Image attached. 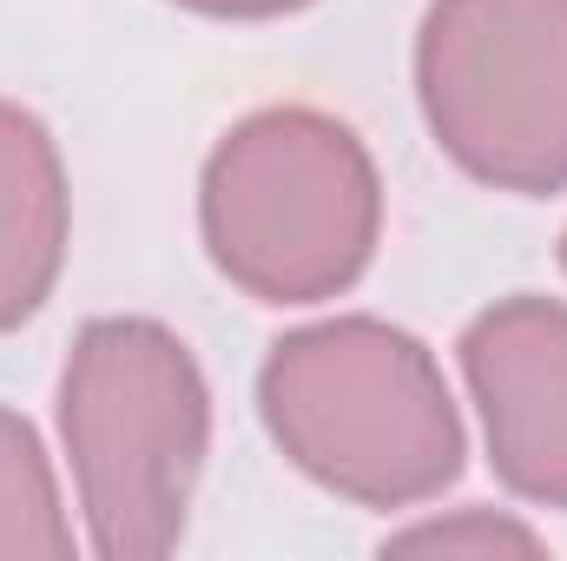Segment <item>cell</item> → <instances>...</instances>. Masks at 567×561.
<instances>
[{
	"mask_svg": "<svg viewBox=\"0 0 567 561\" xmlns=\"http://www.w3.org/2000/svg\"><path fill=\"white\" fill-rule=\"evenodd\" d=\"M80 529L33 417L0 404V561H66L80 555Z\"/></svg>",
	"mask_w": 567,
	"mask_h": 561,
	"instance_id": "cell-7",
	"label": "cell"
},
{
	"mask_svg": "<svg viewBox=\"0 0 567 561\" xmlns=\"http://www.w3.org/2000/svg\"><path fill=\"white\" fill-rule=\"evenodd\" d=\"M53 436L100 561H158L185 542L212 462V377L165 317L106 310L73 330Z\"/></svg>",
	"mask_w": 567,
	"mask_h": 561,
	"instance_id": "cell-2",
	"label": "cell"
},
{
	"mask_svg": "<svg viewBox=\"0 0 567 561\" xmlns=\"http://www.w3.org/2000/svg\"><path fill=\"white\" fill-rule=\"evenodd\" d=\"M410 67L462 178L508 198L567 192V0H429Z\"/></svg>",
	"mask_w": 567,
	"mask_h": 561,
	"instance_id": "cell-4",
	"label": "cell"
},
{
	"mask_svg": "<svg viewBox=\"0 0 567 561\" xmlns=\"http://www.w3.org/2000/svg\"><path fill=\"white\" fill-rule=\"evenodd\" d=\"M383 555H468V561H502V555H548V536L515 516V509H488V502H462L442 516H416L403 529L383 536Z\"/></svg>",
	"mask_w": 567,
	"mask_h": 561,
	"instance_id": "cell-8",
	"label": "cell"
},
{
	"mask_svg": "<svg viewBox=\"0 0 567 561\" xmlns=\"http://www.w3.org/2000/svg\"><path fill=\"white\" fill-rule=\"evenodd\" d=\"M383 218L377 152L323 106H258L198 165V245L212 272L271 310L357 290L383 252Z\"/></svg>",
	"mask_w": 567,
	"mask_h": 561,
	"instance_id": "cell-3",
	"label": "cell"
},
{
	"mask_svg": "<svg viewBox=\"0 0 567 561\" xmlns=\"http://www.w3.org/2000/svg\"><path fill=\"white\" fill-rule=\"evenodd\" d=\"M561 272H567V232H561Z\"/></svg>",
	"mask_w": 567,
	"mask_h": 561,
	"instance_id": "cell-10",
	"label": "cell"
},
{
	"mask_svg": "<svg viewBox=\"0 0 567 561\" xmlns=\"http://www.w3.org/2000/svg\"><path fill=\"white\" fill-rule=\"evenodd\" d=\"M258 422L303 482L377 516L429 509L468 469V422L442 357L377 310L284 330L258 364Z\"/></svg>",
	"mask_w": 567,
	"mask_h": 561,
	"instance_id": "cell-1",
	"label": "cell"
},
{
	"mask_svg": "<svg viewBox=\"0 0 567 561\" xmlns=\"http://www.w3.org/2000/svg\"><path fill=\"white\" fill-rule=\"evenodd\" d=\"M172 7H185V13H198V20H290V13H303V7H317V0H172Z\"/></svg>",
	"mask_w": 567,
	"mask_h": 561,
	"instance_id": "cell-9",
	"label": "cell"
},
{
	"mask_svg": "<svg viewBox=\"0 0 567 561\" xmlns=\"http://www.w3.org/2000/svg\"><path fill=\"white\" fill-rule=\"evenodd\" d=\"M455 370L495 482L567 516V297L508 290L455 337Z\"/></svg>",
	"mask_w": 567,
	"mask_h": 561,
	"instance_id": "cell-5",
	"label": "cell"
},
{
	"mask_svg": "<svg viewBox=\"0 0 567 561\" xmlns=\"http://www.w3.org/2000/svg\"><path fill=\"white\" fill-rule=\"evenodd\" d=\"M73 252V178L53 126L0 93V337L33 324Z\"/></svg>",
	"mask_w": 567,
	"mask_h": 561,
	"instance_id": "cell-6",
	"label": "cell"
}]
</instances>
